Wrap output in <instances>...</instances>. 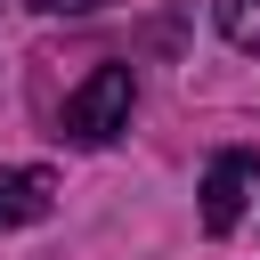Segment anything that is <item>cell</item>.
Instances as JSON below:
<instances>
[{
	"label": "cell",
	"mask_w": 260,
	"mask_h": 260,
	"mask_svg": "<svg viewBox=\"0 0 260 260\" xmlns=\"http://www.w3.org/2000/svg\"><path fill=\"white\" fill-rule=\"evenodd\" d=\"M130 106H138V81H130V65H98L73 98H65V114H57V130L73 138V146H106L114 130H130Z\"/></svg>",
	"instance_id": "cell-1"
},
{
	"label": "cell",
	"mask_w": 260,
	"mask_h": 260,
	"mask_svg": "<svg viewBox=\"0 0 260 260\" xmlns=\"http://www.w3.org/2000/svg\"><path fill=\"white\" fill-rule=\"evenodd\" d=\"M252 187H260V154H244V146H228L211 171H203V228L211 236H228L236 219H244V203H252Z\"/></svg>",
	"instance_id": "cell-2"
},
{
	"label": "cell",
	"mask_w": 260,
	"mask_h": 260,
	"mask_svg": "<svg viewBox=\"0 0 260 260\" xmlns=\"http://www.w3.org/2000/svg\"><path fill=\"white\" fill-rule=\"evenodd\" d=\"M57 203V179L49 171H0V228H24Z\"/></svg>",
	"instance_id": "cell-3"
},
{
	"label": "cell",
	"mask_w": 260,
	"mask_h": 260,
	"mask_svg": "<svg viewBox=\"0 0 260 260\" xmlns=\"http://www.w3.org/2000/svg\"><path fill=\"white\" fill-rule=\"evenodd\" d=\"M211 16H219V32H228L236 49H252V57H260V0H219Z\"/></svg>",
	"instance_id": "cell-4"
},
{
	"label": "cell",
	"mask_w": 260,
	"mask_h": 260,
	"mask_svg": "<svg viewBox=\"0 0 260 260\" xmlns=\"http://www.w3.org/2000/svg\"><path fill=\"white\" fill-rule=\"evenodd\" d=\"M41 16H89V8H106V0H32Z\"/></svg>",
	"instance_id": "cell-5"
}]
</instances>
